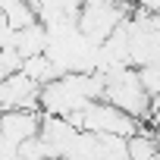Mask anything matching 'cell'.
Instances as JSON below:
<instances>
[{
	"label": "cell",
	"instance_id": "1",
	"mask_svg": "<svg viewBox=\"0 0 160 160\" xmlns=\"http://www.w3.org/2000/svg\"><path fill=\"white\" fill-rule=\"evenodd\" d=\"M104 101L122 107L126 113L138 116L141 122L148 119V110H151V94L144 91V85H141V78H138V69H135V66H116V69L107 72Z\"/></svg>",
	"mask_w": 160,
	"mask_h": 160
},
{
	"label": "cell",
	"instance_id": "2",
	"mask_svg": "<svg viewBox=\"0 0 160 160\" xmlns=\"http://www.w3.org/2000/svg\"><path fill=\"white\" fill-rule=\"evenodd\" d=\"M41 119L44 113L41 110H32V107H10L0 113V129L3 135L13 141V144H22L28 138H35L41 132Z\"/></svg>",
	"mask_w": 160,
	"mask_h": 160
},
{
	"label": "cell",
	"instance_id": "3",
	"mask_svg": "<svg viewBox=\"0 0 160 160\" xmlns=\"http://www.w3.org/2000/svg\"><path fill=\"white\" fill-rule=\"evenodd\" d=\"M47 44H50V32H47V25H44L41 19L16 32V50H19L22 57L44 53V50H47Z\"/></svg>",
	"mask_w": 160,
	"mask_h": 160
},
{
	"label": "cell",
	"instance_id": "4",
	"mask_svg": "<svg viewBox=\"0 0 160 160\" xmlns=\"http://www.w3.org/2000/svg\"><path fill=\"white\" fill-rule=\"evenodd\" d=\"M22 72L32 75L38 85H44V82H50V78L60 75V69L53 66V60L47 57V50H44V53H32V57H25V60H22Z\"/></svg>",
	"mask_w": 160,
	"mask_h": 160
},
{
	"label": "cell",
	"instance_id": "5",
	"mask_svg": "<svg viewBox=\"0 0 160 160\" xmlns=\"http://www.w3.org/2000/svg\"><path fill=\"white\" fill-rule=\"evenodd\" d=\"M22 60H25V57H22L16 47H0V82L22 69Z\"/></svg>",
	"mask_w": 160,
	"mask_h": 160
}]
</instances>
